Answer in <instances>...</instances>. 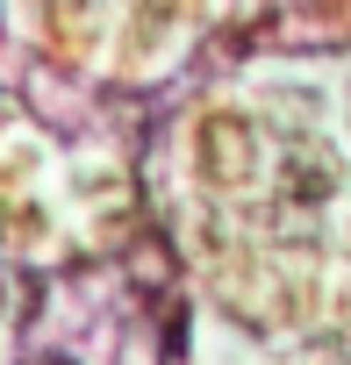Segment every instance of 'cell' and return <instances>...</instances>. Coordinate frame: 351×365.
Here are the masks:
<instances>
[{"instance_id": "6da1fadb", "label": "cell", "mask_w": 351, "mask_h": 365, "mask_svg": "<svg viewBox=\"0 0 351 365\" xmlns=\"http://www.w3.org/2000/svg\"><path fill=\"white\" fill-rule=\"evenodd\" d=\"M337 187V158L322 150V143H287V158H280V194L287 201H322Z\"/></svg>"}, {"instance_id": "7a4b0ae2", "label": "cell", "mask_w": 351, "mask_h": 365, "mask_svg": "<svg viewBox=\"0 0 351 365\" xmlns=\"http://www.w3.org/2000/svg\"><path fill=\"white\" fill-rule=\"evenodd\" d=\"M201 172L215 179V187H237V179L251 172V129L244 122H208L201 129Z\"/></svg>"}]
</instances>
